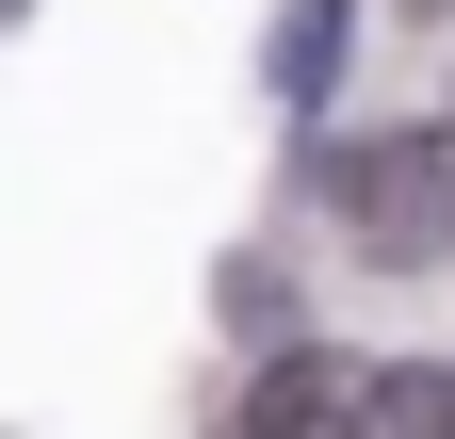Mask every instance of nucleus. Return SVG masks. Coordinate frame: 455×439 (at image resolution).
Returning a JSON list of instances; mask_svg holds the SVG:
<instances>
[{
    "label": "nucleus",
    "mask_w": 455,
    "mask_h": 439,
    "mask_svg": "<svg viewBox=\"0 0 455 439\" xmlns=\"http://www.w3.org/2000/svg\"><path fill=\"white\" fill-rule=\"evenodd\" d=\"M325 212L374 244V277L439 260L455 244V131H358V147H325Z\"/></svg>",
    "instance_id": "nucleus-1"
},
{
    "label": "nucleus",
    "mask_w": 455,
    "mask_h": 439,
    "mask_svg": "<svg viewBox=\"0 0 455 439\" xmlns=\"http://www.w3.org/2000/svg\"><path fill=\"white\" fill-rule=\"evenodd\" d=\"M244 439H374V374L325 358V342H293V358L244 391Z\"/></svg>",
    "instance_id": "nucleus-2"
},
{
    "label": "nucleus",
    "mask_w": 455,
    "mask_h": 439,
    "mask_svg": "<svg viewBox=\"0 0 455 439\" xmlns=\"http://www.w3.org/2000/svg\"><path fill=\"white\" fill-rule=\"evenodd\" d=\"M374 439H455V358H390L374 374Z\"/></svg>",
    "instance_id": "nucleus-3"
},
{
    "label": "nucleus",
    "mask_w": 455,
    "mask_h": 439,
    "mask_svg": "<svg viewBox=\"0 0 455 439\" xmlns=\"http://www.w3.org/2000/svg\"><path fill=\"white\" fill-rule=\"evenodd\" d=\"M325 66H341V0H293V33H276V82H293V98H325Z\"/></svg>",
    "instance_id": "nucleus-4"
}]
</instances>
